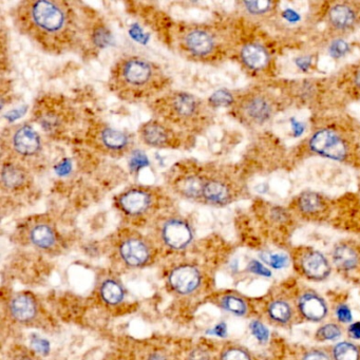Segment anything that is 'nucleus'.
<instances>
[{"mask_svg": "<svg viewBox=\"0 0 360 360\" xmlns=\"http://www.w3.org/2000/svg\"><path fill=\"white\" fill-rule=\"evenodd\" d=\"M92 10L67 0H22L10 11L14 29L34 47L53 56L90 46L98 22Z\"/></svg>", "mask_w": 360, "mask_h": 360, "instance_id": "obj_1", "label": "nucleus"}, {"mask_svg": "<svg viewBox=\"0 0 360 360\" xmlns=\"http://www.w3.org/2000/svg\"><path fill=\"white\" fill-rule=\"evenodd\" d=\"M173 79L159 63L139 54H124L111 65L109 91L128 104H150L173 89Z\"/></svg>", "mask_w": 360, "mask_h": 360, "instance_id": "obj_2", "label": "nucleus"}, {"mask_svg": "<svg viewBox=\"0 0 360 360\" xmlns=\"http://www.w3.org/2000/svg\"><path fill=\"white\" fill-rule=\"evenodd\" d=\"M179 191L182 200L225 208L244 196L245 184L234 167L191 159L180 177Z\"/></svg>", "mask_w": 360, "mask_h": 360, "instance_id": "obj_3", "label": "nucleus"}, {"mask_svg": "<svg viewBox=\"0 0 360 360\" xmlns=\"http://www.w3.org/2000/svg\"><path fill=\"white\" fill-rule=\"evenodd\" d=\"M169 45L186 61L218 65L233 57L235 30L217 22H173L169 26Z\"/></svg>", "mask_w": 360, "mask_h": 360, "instance_id": "obj_4", "label": "nucleus"}, {"mask_svg": "<svg viewBox=\"0 0 360 360\" xmlns=\"http://www.w3.org/2000/svg\"><path fill=\"white\" fill-rule=\"evenodd\" d=\"M151 118H159L184 134L198 138L214 122V111L208 100L185 90L171 89L147 105Z\"/></svg>", "mask_w": 360, "mask_h": 360, "instance_id": "obj_5", "label": "nucleus"}, {"mask_svg": "<svg viewBox=\"0 0 360 360\" xmlns=\"http://www.w3.org/2000/svg\"><path fill=\"white\" fill-rule=\"evenodd\" d=\"M175 198L165 186L132 184L114 198L120 216L131 224L152 223L163 212L175 208Z\"/></svg>", "mask_w": 360, "mask_h": 360, "instance_id": "obj_6", "label": "nucleus"}, {"mask_svg": "<svg viewBox=\"0 0 360 360\" xmlns=\"http://www.w3.org/2000/svg\"><path fill=\"white\" fill-rule=\"evenodd\" d=\"M45 138L33 123L8 125L1 131V159L17 162L36 173L47 161Z\"/></svg>", "mask_w": 360, "mask_h": 360, "instance_id": "obj_7", "label": "nucleus"}, {"mask_svg": "<svg viewBox=\"0 0 360 360\" xmlns=\"http://www.w3.org/2000/svg\"><path fill=\"white\" fill-rule=\"evenodd\" d=\"M77 108L61 94H44L33 104L32 123L45 136L63 140L77 125Z\"/></svg>", "mask_w": 360, "mask_h": 360, "instance_id": "obj_8", "label": "nucleus"}, {"mask_svg": "<svg viewBox=\"0 0 360 360\" xmlns=\"http://www.w3.org/2000/svg\"><path fill=\"white\" fill-rule=\"evenodd\" d=\"M279 96L267 88L257 87L237 93L229 112L243 126L257 129L265 127L281 110Z\"/></svg>", "mask_w": 360, "mask_h": 360, "instance_id": "obj_9", "label": "nucleus"}, {"mask_svg": "<svg viewBox=\"0 0 360 360\" xmlns=\"http://www.w3.org/2000/svg\"><path fill=\"white\" fill-rule=\"evenodd\" d=\"M306 147L312 155L341 163L355 161L358 152L355 136L338 124L316 127L306 140Z\"/></svg>", "mask_w": 360, "mask_h": 360, "instance_id": "obj_10", "label": "nucleus"}, {"mask_svg": "<svg viewBox=\"0 0 360 360\" xmlns=\"http://www.w3.org/2000/svg\"><path fill=\"white\" fill-rule=\"evenodd\" d=\"M81 139L93 152L111 159L128 157L136 148V136L100 120L90 123Z\"/></svg>", "mask_w": 360, "mask_h": 360, "instance_id": "obj_11", "label": "nucleus"}, {"mask_svg": "<svg viewBox=\"0 0 360 360\" xmlns=\"http://www.w3.org/2000/svg\"><path fill=\"white\" fill-rule=\"evenodd\" d=\"M36 173L11 159H1L0 194L6 203H24L38 196Z\"/></svg>", "mask_w": 360, "mask_h": 360, "instance_id": "obj_12", "label": "nucleus"}, {"mask_svg": "<svg viewBox=\"0 0 360 360\" xmlns=\"http://www.w3.org/2000/svg\"><path fill=\"white\" fill-rule=\"evenodd\" d=\"M136 140L143 146L157 150H190L196 145V138L159 118H151L139 126Z\"/></svg>", "mask_w": 360, "mask_h": 360, "instance_id": "obj_13", "label": "nucleus"}, {"mask_svg": "<svg viewBox=\"0 0 360 360\" xmlns=\"http://www.w3.org/2000/svg\"><path fill=\"white\" fill-rule=\"evenodd\" d=\"M152 224L157 241L166 249L182 251L194 242V228L191 222L175 208L163 212Z\"/></svg>", "mask_w": 360, "mask_h": 360, "instance_id": "obj_14", "label": "nucleus"}, {"mask_svg": "<svg viewBox=\"0 0 360 360\" xmlns=\"http://www.w3.org/2000/svg\"><path fill=\"white\" fill-rule=\"evenodd\" d=\"M233 57L237 59L245 73L256 79L269 77L275 71L273 52L265 42L255 38L238 40L237 36H235Z\"/></svg>", "mask_w": 360, "mask_h": 360, "instance_id": "obj_15", "label": "nucleus"}, {"mask_svg": "<svg viewBox=\"0 0 360 360\" xmlns=\"http://www.w3.org/2000/svg\"><path fill=\"white\" fill-rule=\"evenodd\" d=\"M321 18L332 38H345L360 28V1L325 3Z\"/></svg>", "mask_w": 360, "mask_h": 360, "instance_id": "obj_16", "label": "nucleus"}, {"mask_svg": "<svg viewBox=\"0 0 360 360\" xmlns=\"http://www.w3.org/2000/svg\"><path fill=\"white\" fill-rule=\"evenodd\" d=\"M116 253L127 267L140 269L152 259L153 245L148 238L134 229H123L116 239Z\"/></svg>", "mask_w": 360, "mask_h": 360, "instance_id": "obj_17", "label": "nucleus"}, {"mask_svg": "<svg viewBox=\"0 0 360 360\" xmlns=\"http://www.w3.org/2000/svg\"><path fill=\"white\" fill-rule=\"evenodd\" d=\"M20 229L26 241L40 251H54L61 245L58 229L54 221L47 214L30 217L24 221Z\"/></svg>", "mask_w": 360, "mask_h": 360, "instance_id": "obj_18", "label": "nucleus"}, {"mask_svg": "<svg viewBox=\"0 0 360 360\" xmlns=\"http://www.w3.org/2000/svg\"><path fill=\"white\" fill-rule=\"evenodd\" d=\"M290 208L304 218L318 219L329 212L331 201L320 192L306 190L295 196L290 202Z\"/></svg>", "mask_w": 360, "mask_h": 360, "instance_id": "obj_19", "label": "nucleus"}, {"mask_svg": "<svg viewBox=\"0 0 360 360\" xmlns=\"http://www.w3.org/2000/svg\"><path fill=\"white\" fill-rule=\"evenodd\" d=\"M203 276L199 267L194 265H181L171 269L169 284L171 290L182 296L191 295L199 290Z\"/></svg>", "mask_w": 360, "mask_h": 360, "instance_id": "obj_20", "label": "nucleus"}, {"mask_svg": "<svg viewBox=\"0 0 360 360\" xmlns=\"http://www.w3.org/2000/svg\"><path fill=\"white\" fill-rule=\"evenodd\" d=\"M324 84L318 79H298L290 81L284 85V92L288 97L302 105H316L320 101L322 87Z\"/></svg>", "mask_w": 360, "mask_h": 360, "instance_id": "obj_21", "label": "nucleus"}, {"mask_svg": "<svg viewBox=\"0 0 360 360\" xmlns=\"http://www.w3.org/2000/svg\"><path fill=\"white\" fill-rule=\"evenodd\" d=\"M9 313L16 322H32L38 315V300L30 292H18L9 302Z\"/></svg>", "mask_w": 360, "mask_h": 360, "instance_id": "obj_22", "label": "nucleus"}, {"mask_svg": "<svg viewBox=\"0 0 360 360\" xmlns=\"http://www.w3.org/2000/svg\"><path fill=\"white\" fill-rule=\"evenodd\" d=\"M302 269L304 275L315 281H323L330 276L331 265L321 251L311 249L302 258Z\"/></svg>", "mask_w": 360, "mask_h": 360, "instance_id": "obj_23", "label": "nucleus"}, {"mask_svg": "<svg viewBox=\"0 0 360 360\" xmlns=\"http://www.w3.org/2000/svg\"><path fill=\"white\" fill-rule=\"evenodd\" d=\"M298 310L306 320L312 322H320L329 312L325 300L314 292H304L298 298Z\"/></svg>", "mask_w": 360, "mask_h": 360, "instance_id": "obj_24", "label": "nucleus"}, {"mask_svg": "<svg viewBox=\"0 0 360 360\" xmlns=\"http://www.w3.org/2000/svg\"><path fill=\"white\" fill-rule=\"evenodd\" d=\"M337 89L351 98H360V61L350 65L335 81Z\"/></svg>", "mask_w": 360, "mask_h": 360, "instance_id": "obj_25", "label": "nucleus"}, {"mask_svg": "<svg viewBox=\"0 0 360 360\" xmlns=\"http://www.w3.org/2000/svg\"><path fill=\"white\" fill-rule=\"evenodd\" d=\"M333 261L341 271H353L359 265V255L351 245L341 243L333 249Z\"/></svg>", "mask_w": 360, "mask_h": 360, "instance_id": "obj_26", "label": "nucleus"}, {"mask_svg": "<svg viewBox=\"0 0 360 360\" xmlns=\"http://www.w3.org/2000/svg\"><path fill=\"white\" fill-rule=\"evenodd\" d=\"M100 296L108 306H118L125 299L126 292L120 282L114 278L104 280L100 286Z\"/></svg>", "mask_w": 360, "mask_h": 360, "instance_id": "obj_27", "label": "nucleus"}, {"mask_svg": "<svg viewBox=\"0 0 360 360\" xmlns=\"http://www.w3.org/2000/svg\"><path fill=\"white\" fill-rule=\"evenodd\" d=\"M278 3L273 1H241L239 10L247 17L272 16L277 9Z\"/></svg>", "mask_w": 360, "mask_h": 360, "instance_id": "obj_28", "label": "nucleus"}, {"mask_svg": "<svg viewBox=\"0 0 360 360\" xmlns=\"http://www.w3.org/2000/svg\"><path fill=\"white\" fill-rule=\"evenodd\" d=\"M267 314L269 318L279 324H286L292 317V311L290 304L285 300H274L269 304Z\"/></svg>", "mask_w": 360, "mask_h": 360, "instance_id": "obj_29", "label": "nucleus"}, {"mask_svg": "<svg viewBox=\"0 0 360 360\" xmlns=\"http://www.w3.org/2000/svg\"><path fill=\"white\" fill-rule=\"evenodd\" d=\"M220 306L226 312L239 317L245 316L249 312L246 302L235 294H226L221 297Z\"/></svg>", "mask_w": 360, "mask_h": 360, "instance_id": "obj_30", "label": "nucleus"}, {"mask_svg": "<svg viewBox=\"0 0 360 360\" xmlns=\"http://www.w3.org/2000/svg\"><path fill=\"white\" fill-rule=\"evenodd\" d=\"M333 356L335 360H360V350L354 343L343 341L335 345Z\"/></svg>", "mask_w": 360, "mask_h": 360, "instance_id": "obj_31", "label": "nucleus"}, {"mask_svg": "<svg viewBox=\"0 0 360 360\" xmlns=\"http://www.w3.org/2000/svg\"><path fill=\"white\" fill-rule=\"evenodd\" d=\"M260 259L265 263L269 265L272 269H282L288 267L290 263L288 256L282 253H274L271 251H262L260 253Z\"/></svg>", "mask_w": 360, "mask_h": 360, "instance_id": "obj_32", "label": "nucleus"}, {"mask_svg": "<svg viewBox=\"0 0 360 360\" xmlns=\"http://www.w3.org/2000/svg\"><path fill=\"white\" fill-rule=\"evenodd\" d=\"M351 52V46L343 38H332L327 46V53L332 58L341 59Z\"/></svg>", "mask_w": 360, "mask_h": 360, "instance_id": "obj_33", "label": "nucleus"}, {"mask_svg": "<svg viewBox=\"0 0 360 360\" xmlns=\"http://www.w3.org/2000/svg\"><path fill=\"white\" fill-rule=\"evenodd\" d=\"M341 336V329L335 323L323 325L316 332V338L320 341H337Z\"/></svg>", "mask_w": 360, "mask_h": 360, "instance_id": "obj_34", "label": "nucleus"}, {"mask_svg": "<svg viewBox=\"0 0 360 360\" xmlns=\"http://www.w3.org/2000/svg\"><path fill=\"white\" fill-rule=\"evenodd\" d=\"M220 360H253V357L243 347H229L221 353Z\"/></svg>", "mask_w": 360, "mask_h": 360, "instance_id": "obj_35", "label": "nucleus"}, {"mask_svg": "<svg viewBox=\"0 0 360 360\" xmlns=\"http://www.w3.org/2000/svg\"><path fill=\"white\" fill-rule=\"evenodd\" d=\"M30 343L32 351L36 354L47 356L50 353V343L44 337L40 336V335L33 334L30 338Z\"/></svg>", "mask_w": 360, "mask_h": 360, "instance_id": "obj_36", "label": "nucleus"}, {"mask_svg": "<svg viewBox=\"0 0 360 360\" xmlns=\"http://www.w3.org/2000/svg\"><path fill=\"white\" fill-rule=\"evenodd\" d=\"M251 334L255 336V338L261 343H267L269 338V331L261 321L253 320L251 321Z\"/></svg>", "mask_w": 360, "mask_h": 360, "instance_id": "obj_37", "label": "nucleus"}, {"mask_svg": "<svg viewBox=\"0 0 360 360\" xmlns=\"http://www.w3.org/2000/svg\"><path fill=\"white\" fill-rule=\"evenodd\" d=\"M247 269L251 273L262 276V277H271L272 276V272L269 271V267H265L263 263L257 260H251L247 265Z\"/></svg>", "mask_w": 360, "mask_h": 360, "instance_id": "obj_38", "label": "nucleus"}, {"mask_svg": "<svg viewBox=\"0 0 360 360\" xmlns=\"http://www.w3.org/2000/svg\"><path fill=\"white\" fill-rule=\"evenodd\" d=\"M11 360H38L36 358L34 352L28 351L24 347H17L13 350L11 355Z\"/></svg>", "mask_w": 360, "mask_h": 360, "instance_id": "obj_39", "label": "nucleus"}, {"mask_svg": "<svg viewBox=\"0 0 360 360\" xmlns=\"http://www.w3.org/2000/svg\"><path fill=\"white\" fill-rule=\"evenodd\" d=\"M295 63L302 72H308L313 67V57L311 55H304L295 59Z\"/></svg>", "mask_w": 360, "mask_h": 360, "instance_id": "obj_40", "label": "nucleus"}, {"mask_svg": "<svg viewBox=\"0 0 360 360\" xmlns=\"http://www.w3.org/2000/svg\"><path fill=\"white\" fill-rule=\"evenodd\" d=\"M336 315L341 322L347 323L352 321L351 310L345 304H341V306H337Z\"/></svg>", "mask_w": 360, "mask_h": 360, "instance_id": "obj_41", "label": "nucleus"}, {"mask_svg": "<svg viewBox=\"0 0 360 360\" xmlns=\"http://www.w3.org/2000/svg\"><path fill=\"white\" fill-rule=\"evenodd\" d=\"M302 360H331L330 356L320 350H311L304 354Z\"/></svg>", "mask_w": 360, "mask_h": 360, "instance_id": "obj_42", "label": "nucleus"}, {"mask_svg": "<svg viewBox=\"0 0 360 360\" xmlns=\"http://www.w3.org/2000/svg\"><path fill=\"white\" fill-rule=\"evenodd\" d=\"M187 360H210V355L206 350L196 347L190 352Z\"/></svg>", "mask_w": 360, "mask_h": 360, "instance_id": "obj_43", "label": "nucleus"}, {"mask_svg": "<svg viewBox=\"0 0 360 360\" xmlns=\"http://www.w3.org/2000/svg\"><path fill=\"white\" fill-rule=\"evenodd\" d=\"M144 360H171V358L164 351H152L145 357Z\"/></svg>", "mask_w": 360, "mask_h": 360, "instance_id": "obj_44", "label": "nucleus"}, {"mask_svg": "<svg viewBox=\"0 0 360 360\" xmlns=\"http://www.w3.org/2000/svg\"><path fill=\"white\" fill-rule=\"evenodd\" d=\"M210 333L212 335H217V336H226V325H225V323H220V324H217L214 329H212V330L210 331Z\"/></svg>", "mask_w": 360, "mask_h": 360, "instance_id": "obj_45", "label": "nucleus"}, {"mask_svg": "<svg viewBox=\"0 0 360 360\" xmlns=\"http://www.w3.org/2000/svg\"><path fill=\"white\" fill-rule=\"evenodd\" d=\"M350 337L354 339H360V322L352 323L349 327Z\"/></svg>", "mask_w": 360, "mask_h": 360, "instance_id": "obj_46", "label": "nucleus"}]
</instances>
